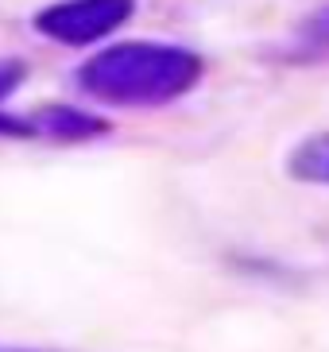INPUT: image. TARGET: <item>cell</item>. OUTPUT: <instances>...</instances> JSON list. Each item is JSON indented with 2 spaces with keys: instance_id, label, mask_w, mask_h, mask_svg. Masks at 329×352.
<instances>
[{
  "instance_id": "5",
  "label": "cell",
  "mask_w": 329,
  "mask_h": 352,
  "mask_svg": "<svg viewBox=\"0 0 329 352\" xmlns=\"http://www.w3.org/2000/svg\"><path fill=\"white\" fill-rule=\"evenodd\" d=\"M0 135H4V140H31V135H35V128H31L28 116L0 113Z\"/></svg>"
},
{
  "instance_id": "4",
  "label": "cell",
  "mask_w": 329,
  "mask_h": 352,
  "mask_svg": "<svg viewBox=\"0 0 329 352\" xmlns=\"http://www.w3.org/2000/svg\"><path fill=\"white\" fill-rule=\"evenodd\" d=\"M287 175L306 186H329V132L306 135L287 159Z\"/></svg>"
},
{
  "instance_id": "2",
  "label": "cell",
  "mask_w": 329,
  "mask_h": 352,
  "mask_svg": "<svg viewBox=\"0 0 329 352\" xmlns=\"http://www.w3.org/2000/svg\"><path fill=\"white\" fill-rule=\"evenodd\" d=\"M136 0H59L35 16V32L62 47H89L132 20Z\"/></svg>"
},
{
  "instance_id": "1",
  "label": "cell",
  "mask_w": 329,
  "mask_h": 352,
  "mask_svg": "<svg viewBox=\"0 0 329 352\" xmlns=\"http://www.w3.org/2000/svg\"><path fill=\"white\" fill-rule=\"evenodd\" d=\"M202 58L175 43H116L78 66V89L113 109H159L202 82Z\"/></svg>"
},
{
  "instance_id": "3",
  "label": "cell",
  "mask_w": 329,
  "mask_h": 352,
  "mask_svg": "<svg viewBox=\"0 0 329 352\" xmlns=\"http://www.w3.org/2000/svg\"><path fill=\"white\" fill-rule=\"evenodd\" d=\"M35 135L43 140H54V144H78V140H93V135L109 132L101 116L82 113V109H62V104H47L35 116H28Z\"/></svg>"
},
{
  "instance_id": "6",
  "label": "cell",
  "mask_w": 329,
  "mask_h": 352,
  "mask_svg": "<svg viewBox=\"0 0 329 352\" xmlns=\"http://www.w3.org/2000/svg\"><path fill=\"white\" fill-rule=\"evenodd\" d=\"M20 82H23V63L4 58V63H0V101H4L8 94H16V89H20Z\"/></svg>"
}]
</instances>
